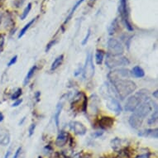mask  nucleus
Masks as SVG:
<instances>
[{
	"mask_svg": "<svg viewBox=\"0 0 158 158\" xmlns=\"http://www.w3.org/2000/svg\"><path fill=\"white\" fill-rule=\"evenodd\" d=\"M114 88L118 98L121 100L126 99L128 95L133 94L137 89V85L133 80L127 79H120L113 82Z\"/></svg>",
	"mask_w": 158,
	"mask_h": 158,
	"instance_id": "obj_1",
	"label": "nucleus"
},
{
	"mask_svg": "<svg viewBox=\"0 0 158 158\" xmlns=\"http://www.w3.org/2000/svg\"><path fill=\"white\" fill-rule=\"evenodd\" d=\"M148 98V91L145 89H142L139 92H137L127 99L124 109L127 112H134L135 109Z\"/></svg>",
	"mask_w": 158,
	"mask_h": 158,
	"instance_id": "obj_2",
	"label": "nucleus"
},
{
	"mask_svg": "<svg viewBox=\"0 0 158 158\" xmlns=\"http://www.w3.org/2000/svg\"><path fill=\"white\" fill-rule=\"evenodd\" d=\"M129 63H130L129 60L123 55H111L109 53H108L105 59L106 66L110 69L127 65H129Z\"/></svg>",
	"mask_w": 158,
	"mask_h": 158,
	"instance_id": "obj_3",
	"label": "nucleus"
},
{
	"mask_svg": "<svg viewBox=\"0 0 158 158\" xmlns=\"http://www.w3.org/2000/svg\"><path fill=\"white\" fill-rule=\"evenodd\" d=\"M153 103H153V101H151L149 98H148L147 100H145L144 101L135 109L134 114H136L137 115H138L139 117L144 119L145 118L147 117L148 114H150L151 111H152L153 107L156 106V105H153Z\"/></svg>",
	"mask_w": 158,
	"mask_h": 158,
	"instance_id": "obj_4",
	"label": "nucleus"
},
{
	"mask_svg": "<svg viewBox=\"0 0 158 158\" xmlns=\"http://www.w3.org/2000/svg\"><path fill=\"white\" fill-rule=\"evenodd\" d=\"M84 78L85 79H91L94 75V65L93 63V57L91 53H87L85 64L84 67Z\"/></svg>",
	"mask_w": 158,
	"mask_h": 158,
	"instance_id": "obj_5",
	"label": "nucleus"
},
{
	"mask_svg": "<svg viewBox=\"0 0 158 158\" xmlns=\"http://www.w3.org/2000/svg\"><path fill=\"white\" fill-rule=\"evenodd\" d=\"M119 13H120L122 20L124 22L125 27L129 30V31H133V28L130 23L129 21V16H128V10H127V0H120V4H119Z\"/></svg>",
	"mask_w": 158,
	"mask_h": 158,
	"instance_id": "obj_6",
	"label": "nucleus"
},
{
	"mask_svg": "<svg viewBox=\"0 0 158 158\" xmlns=\"http://www.w3.org/2000/svg\"><path fill=\"white\" fill-rule=\"evenodd\" d=\"M108 50L111 55H123L124 52V46L117 39L110 38L108 41Z\"/></svg>",
	"mask_w": 158,
	"mask_h": 158,
	"instance_id": "obj_7",
	"label": "nucleus"
},
{
	"mask_svg": "<svg viewBox=\"0 0 158 158\" xmlns=\"http://www.w3.org/2000/svg\"><path fill=\"white\" fill-rule=\"evenodd\" d=\"M131 72L127 69H117L108 74V78L113 83L118 79H127L130 77Z\"/></svg>",
	"mask_w": 158,
	"mask_h": 158,
	"instance_id": "obj_8",
	"label": "nucleus"
},
{
	"mask_svg": "<svg viewBox=\"0 0 158 158\" xmlns=\"http://www.w3.org/2000/svg\"><path fill=\"white\" fill-rule=\"evenodd\" d=\"M106 107L111 111L114 112L116 114H119L122 112V107L120 103L115 98H109L106 100Z\"/></svg>",
	"mask_w": 158,
	"mask_h": 158,
	"instance_id": "obj_9",
	"label": "nucleus"
},
{
	"mask_svg": "<svg viewBox=\"0 0 158 158\" xmlns=\"http://www.w3.org/2000/svg\"><path fill=\"white\" fill-rule=\"evenodd\" d=\"M70 127L71 128V130L77 135L79 136H83L87 132V128L86 127L80 122L78 121H73L70 123Z\"/></svg>",
	"mask_w": 158,
	"mask_h": 158,
	"instance_id": "obj_10",
	"label": "nucleus"
},
{
	"mask_svg": "<svg viewBox=\"0 0 158 158\" xmlns=\"http://www.w3.org/2000/svg\"><path fill=\"white\" fill-rule=\"evenodd\" d=\"M143 118H140L138 115L136 114H133L129 118V124L131 125V127L134 128V129H138L141 127V125L142 124L143 122Z\"/></svg>",
	"mask_w": 158,
	"mask_h": 158,
	"instance_id": "obj_11",
	"label": "nucleus"
},
{
	"mask_svg": "<svg viewBox=\"0 0 158 158\" xmlns=\"http://www.w3.org/2000/svg\"><path fill=\"white\" fill-rule=\"evenodd\" d=\"M114 119L111 117H102L99 120V126L103 129H108L113 127Z\"/></svg>",
	"mask_w": 158,
	"mask_h": 158,
	"instance_id": "obj_12",
	"label": "nucleus"
},
{
	"mask_svg": "<svg viewBox=\"0 0 158 158\" xmlns=\"http://www.w3.org/2000/svg\"><path fill=\"white\" fill-rule=\"evenodd\" d=\"M138 136L144 137V138H151L157 139L158 137L157 128H151V129H145V130L140 131L138 133Z\"/></svg>",
	"mask_w": 158,
	"mask_h": 158,
	"instance_id": "obj_13",
	"label": "nucleus"
},
{
	"mask_svg": "<svg viewBox=\"0 0 158 158\" xmlns=\"http://www.w3.org/2000/svg\"><path fill=\"white\" fill-rule=\"evenodd\" d=\"M67 142H68L67 133L64 131H61L56 138V140H55V145L58 147H63L67 143Z\"/></svg>",
	"mask_w": 158,
	"mask_h": 158,
	"instance_id": "obj_14",
	"label": "nucleus"
},
{
	"mask_svg": "<svg viewBox=\"0 0 158 158\" xmlns=\"http://www.w3.org/2000/svg\"><path fill=\"white\" fill-rule=\"evenodd\" d=\"M10 142V135L8 132L0 127V145L7 146Z\"/></svg>",
	"mask_w": 158,
	"mask_h": 158,
	"instance_id": "obj_15",
	"label": "nucleus"
},
{
	"mask_svg": "<svg viewBox=\"0 0 158 158\" xmlns=\"http://www.w3.org/2000/svg\"><path fill=\"white\" fill-rule=\"evenodd\" d=\"M37 17H36L35 18H32V19H31V21H29L28 23L25 25L23 28H22V30H21L20 32H19V35H18V38H19V39H20L21 37H22L24 36L25 33H26V32L28 31V29L31 28V25L33 24L35 22H36V20H37Z\"/></svg>",
	"mask_w": 158,
	"mask_h": 158,
	"instance_id": "obj_16",
	"label": "nucleus"
},
{
	"mask_svg": "<svg viewBox=\"0 0 158 158\" xmlns=\"http://www.w3.org/2000/svg\"><path fill=\"white\" fill-rule=\"evenodd\" d=\"M63 61H64V55H59V56H57V57L54 60V61L52 62V66H51V70H55L57 69L58 67H60V66L62 65Z\"/></svg>",
	"mask_w": 158,
	"mask_h": 158,
	"instance_id": "obj_17",
	"label": "nucleus"
},
{
	"mask_svg": "<svg viewBox=\"0 0 158 158\" xmlns=\"http://www.w3.org/2000/svg\"><path fill=\"white\" fill-rule=\"evenodd\" d=\"M132 74L133 76H134L136 78H142L145 76V72L142 68H141L140 66L136 65L134 66L133 70H132Z\"/></svg>",
	"mask_w": 158,
	"mask_h": 158,
	"instance_id": "obj_18",
	"label": "nucleus"
},
{
	"mask_svg": "<svg viewBox=\"0 0 158 158\" xmlns=\"http://www.w3.org/2000/svg\"><path fill=\"white\" fill-rule=\"evenodd\" d=\"M84 1H85V0H79V1H78V2H77V3L75 4V5H74V7H72V9H71V10H70V12L69 15L67 16L66 19H65V22H64V24H66V23H67V22H69V21L70 20L71 18H72L73 15H74V13H75V12L76 11V9L79 7V5L82 4Z\"/></svg>",
	"mask_w": 158,
	"mask_h": 158,
	"instance_id": "obj_19",
	"label": "nucleus"
},
{
	"mask_svg": "<svg viewBox=\"0 0 158 158\" xmlns=\"http://www.w3.org/2000/svg\"><path fill=\"white\" fill-rule=\"evenodd\" d=\"M37 69V66L35 65H33L32 67H31V69L28 70V74H27V76H26V77H25L24 82H23L24 85H28V82L30 81V79H31V77L33 76V75H34L35 72H36Z\"/></svg>",
	"mask_w": 158,
	"mask_h": 158,
	"instance_id": "obj_20",
	"label": "nucleus"
},
{
	"mask_svg": "<svg viewBox=\"0 0 158 158\" xmlns=\"http://www.w3.org/2000/svg\"><path fill=\"white\" fill-rule=\"evenodd\" d=\"M99 103H100V100H99V98L96 96V95H94L91 98V103H90V105H91V109H92V112L93 113H97L98 111V109H99Z\"/></svg>",
	"mask_w": 158,
	"mask_h": 158,
	"instance_id": "obj_21",
	"label": "nucleus"
},
{
	"mask_svg": "<svg viewBox=\"0 0 158 158\" xmlns=\"http://www.w3.org/2000/svg\"><path fill=\"white\" fill-rule=\"evenodd\" d=\"M62 103H59L57 107H56V110H55V114L54 115V118H55V125L56 127H59V120H60V115H61V113L62 110Z\"/></svg>",
	"mask_w": 158,
	"mask_h": 158,
	"instance_id": "obj_22",
	"label": "nucleus"
},
{
	"mask_svg": "<svg viewBox=\"0 0 158 158\" xmlns=\"http://www.w3.org/2000/svg\"><path fill=\"white\" fill-rule=\"evenodd\" d=\"M118 28V20L117 19H114L113 22H112V23L109 26V33L110 35H113L114 34L116 31H117Z\"/></svg>",
	"mask_w": 158,
	"mask_h": 158,
	"instance_id": "obj_23",
	"label": "nucleus"
},
{
	"mask_svg": "<svg viewBox=\"0 0 158 158\" xmlns=\"http://www.w3.org/2000/svg\"><path fill=\"white\" fill-rule=\"evenodd\" d=\"M121 142H122V140L118 138H114V139H113L111 141V147H112V148L114 149V151H118V150L120 149Z\"/></svg>",
	"mask_w": 158,
	"mask_h": 158,
	"instance_id": "obj_24",
	"label": "nucleus"
},
{
	"mask_svg": "<svg viewBox=\"0 0 158 158\" xmlns=\"http://www.w3.org/2000/svg\"><path fill=\"white\" fill-rule=\"evenodd\" d=\"M103 57H104V53L103 51L98 50L95 53V61H96L97 65H101L103 63Z\"/></svg>",
	"mask_w": 158,
	"mask_h": 158,
	"instance_id": "obj_25",
	"label": "nucleus"
},
{
	"mask_svg": "<svg viewBox=\"0 0 158 158\" xmlns=\"http://www.w3.org/2000/svg\"><path fill=\"white\" fill-rule=\"evenodd\" d=\"M157 108H156V109L154 110V112L152 113L151 114V116L150 117V118H148V124L149 125H152V124H156L157 122Z\"/></svg>",
	"mask_w": 158,
	"mask_h": 158,
	"instance_id": "obj_26",
	"label": "nucleus"
},
{
	"mask_svg": "<svg viewBox=\"0 0 158 158\" xmlns=\"http://www.w3.org/2000/svg\"><path fill=\"white\" fill-rule=\"evenodd\" d=\"M31 3H29V4H28V6L25 7V9L23 10V12H22V15L20 16L21 20H24L25 18L28 17V13H30V11H31Z\"/></svg>",
	"mask_w": 158,
	"mask_h": 158,
	"instance_id": "obj_27",
	"label": "nucleus"
},
{
	"mask_svg": "<svg viewBox=\"0 0 158 158\" xmlns=\"http://www.w3.org/2000/svg\"><path fill=\"white\" fill-rule=\"evenodd\" d=\"M22 89L21 88H18V89L14 92L13 94H12V96H11V100H17L19 97L21 96V94H22Z\"/></svg>",
	"mask_w": 158,
	"mask_h": 158,
	"instance_id": "obj_28",
	"label": "nucleus"
},
{
	"mask_svg": "<svg viewBox=\"0 0 158 158\" xmlns=\"http://www.w3.org/2000/svg\"><path fill=\"white\" fill-rule=\"evenodd\" d=\"M35 129H36V124H32L29 127V130H28V133H29V137H31L33 134H34Z\"/></svg>",
	"mask_w": 158,
	"mask_h": 158,
	"instance_id": "obj_29",
	"label": "nucleus"
},
{
	"mask_svg": "<svg viewBox=\"0 0 158 158\" xmlns=\"http://www.w3.org/2000/svg\"><path fill=\"white\" fill-rule=\"evenodd\" d=\"M90 34H91V33H90V29H89L88 31H87V34H86L85 37L84 38V40H83L82 42H81L82 46H85V45L87 43V41H89V37H90Z\"/></svg>",
	"mask_w": 158,
	"mask_h": 158,
	"instance_id": "obj_30",
	"label": "nucleus"
},
{
	"mask_svg": "<svg viewBox=\"0 0 158 158\" xmlns=\"http://www.w3.org/2000/svg\"><path fill=\"white\" fill-rule=\"evenodd\" d=\"M55 43H56V41H55V40H52V41H50L48 44L46 45V52H49V51L51 50V48H52V46H54V45H55Z\"/></svg>",
	"mask_w": 158,
	"mask_h": 158,
	"instance_id": "obj_31",
	"label": "nucleus"
},
{
	"mask_svg": "<svg viewBox=\"0 0 158 158\" xmlns=\"http://www.w3.org/2000/svg\"><path fill=\"white\" fill-rule=\"evenodd\" d=\"M17 61V55H14L13 58L11 59L10 61L8 62V64H7V66H11V65H14Z\"/></svg>",
	"mask_w": 158,
	"mask_h": 158,
	"instance_id": "obj_32",
	"label": "nucleus"
},
{
	"mask_svg": "<svg viewBox=\"0 0 158 158\" xmlns=\"http://www.w3.org/2000/svg\"><path fill=\"white\" fill-rule=\"evenodd\" d=\"M25 0H15L14 2V5L16 6L17 7H22V5L23 4Z\"/></svg>",
	"mask_w": 158,
	"mask_h": 158,
	"instance_id": "obj_33",
	"label": "nucleus"
},
{
	"mask_svg": "<svg viewBox=\"0 0 158 158\" xmlns=\"http://www.w3.org/2000/svg\"><path fill=\"white\" fill-rule=\"evenodd\" d=\"M21 151H22V147H19V148H17L16 151H15V153H14V156L13 158H18L19 157V155H20Z\"/></svg>",
	"mask_w": 158,
	"mask_h": 158,
	"instance_id": "obj_34",
	"label": "nucleus"
},
{
	"mask_svg": "<svg viewBox=\"0 0 158 158\" xmlns=\"http://www.w3.org/2000/svg\"><path fill=\"white\" fill-rule=\"evenodd\" d=\"M103 132H95V133H94L93 134H92V136H93L94 138H100V137H101L102 135H103Z\"/></svg>",
	"mask_w": 158,
	"mask_h": 158,
	"instance_id": "obj_35",
	"label": "nucleus"
},
{
	"mask_svg": "<svg viewBox=\"0 0 158 158\" xmlns=\"http://www.w3.org/2000/svg\"><path fill=\"white\" fill-rule=\"evenodd\" d=\"M22 103V99H21V100H15V102L13 103V105H12V106L17 107V106H19Z\"/></svg>",
	"mask_w": 158,
	"mask_h": 158,
	"instance_id": "obj_36",
	"label": "nucleus"
},
{
	"mask_svg": "<svg viewBox=\"0 0 158 158\" xmlns=\"http://www.w3.org/2000/svg\"><path fill=\"white\" fill-rule=\"evenodd\" d=\"M4 43V37H3V36H0V52L2 51V48H3Z\"/></svg>",
	"mask_w": 158,
	"mask_h": 158,
	"instance_id": "obj_37",
	"label": "nucleus"
},
{
	"mask_svg": "<svg viewBox=\"0 0 158 158\" xmlns=\"http://www.w3.org/2000/svg\"><path fill=\"white\" fill-rule=\"evenodd\" d=\"M136 158H150V156H149L148 153H145V154L139 155Z\"/></svg>",
	"mask_w": 158,
	"mask_h": 158,
	"instance_id": "obj_38",
	"label": "nucleus"
},
{
	"mask_svg": "<svg viewBox=\"0 0 158 158\" xmlns=\"http://www.w3.org/2000/svg\"><path fill=\"white\" fill-rule=\"evenodd\" d=\"M10 154H11V149L9 148V149L7 150V152H6V154H5V156H4V158H9V157H10Z\"/></svg>",
	"mask_w": 158,
	"mask_h": 158,
	"instance_id": "obj_39",
	"label": "nucleus"
},
{
	"mask_svg": "<svg viewBox=\"0 0 158 158\" xmlns=\"http://www.w3.org/2000/svg\"><path fill=\"white\" fill-rule=\"evenodd\" d=\"M97 0H89V3H88V4H89V6H90V7H92L94 4V3L96 2Z\"/></svg>",
	"mask_w": 158,
	"mask_h": 158,
	"instance_id": "obj_40",
	"label": "nucleus"
},
{
	"mask_svg": "<svg viewBox=\"0 0 158 158\" xmlns=\"http://www.w3.org/2000/svg\"><path fill=\"white\" fill-rule=\"evenodd\" d=\"M25 120H26V117H23V118H22V120H21L20 122H19V124H19L20 126H21V125H22V124H23V123L25 122Z\"/></svg>",
	"mask_w": 158,
	"mask_h": 158,
	"instance_id": "obj_41",
	"label": "nucleus"
},
{
	"mask_svg": "<svg viewBox=\"0 0 158 158\" xmlns=\"http://www.w3.org/2000/svg\"><path fill=\"white\" fill-rule=\"evenodd\" d=\"M40 95H41V93H40V92H37V93H36V94H35V97H36V99H37V100H39V97H40Z\"/></svg>",
	"mask_w": 158,
	"mask_h": 158,
	"instance_id": "obj_42",
	"label": "nucleus"
},
{
	"mask_svg": "<svg viewBox=\"0 0 158 158\" xmlns=\"http://www.w3.org/2000/svg\"><path fill=\"white\" fill-rule=\"evenodd\" d=\"M4 114H3L2 113H1V112H0V122H2V121L4 120Z\"/></svg>",
	"mask_w": 158,
	"mask_h": 158,
	"instance_id": "obj_43",
	"label": "nucleus"
},
{
	"mask_svg": "<svg viewBox=\"0 0 158 158\" xmlns=\"http://www.w3.org/2000/svg\"><path fill=\"white\" fill-rule=\"evenodd\" d=\"M4 0H0V7H2V5L4 4Z\"/></svg>",
	"mask_w": 158,
	"mask_h": 158,
	"instance_id": "obj_44",
	"label": "nucleus"
},
{
	"mask_svg": "<svg viewBox=\"0 0 158 158\" xmlns=\"http://www.w3.org/2000/svg\"><path fill=\"white\" fill-rule=\"evenodd\" d=\"M154 96H155V98H156V99H157V91H155Z\"/></svg>",
	"mask_w": 158,
	"mask_h": 158,
	"instance_id": "obj_45",
	"label": "nucleus"
}]
</instances>
